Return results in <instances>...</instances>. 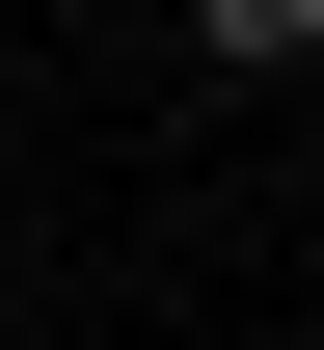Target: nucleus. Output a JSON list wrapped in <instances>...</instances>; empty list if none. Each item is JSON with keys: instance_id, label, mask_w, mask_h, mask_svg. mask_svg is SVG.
<instances>
[{"instance_id": "obj_1", "label": "nucleus", "mask_w": 324, "mask_h": 350, "mask_svg": "<svg viewBox=\"0 0 324 350\" xmlns=\"http://www.w3.org/2000/svg\"><path fill=\"white\" fill-rule=\"evenodd\" d=\"M189 54H243V81H271V54H324V0H189Z\"/></svg>"}]
</instances>
